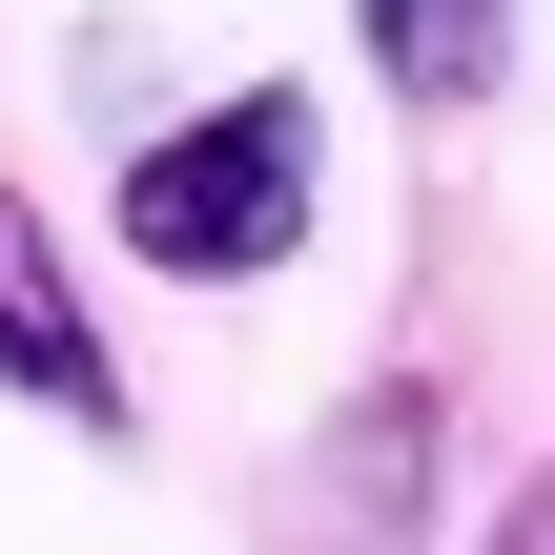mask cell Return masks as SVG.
I'll return each mask as SVG.
<instances>
[{
	"label": "cell",
	"instance_id": "obj_1",
	"mask_svg": "<svg viewBox=\"0 0 555 555\" xmlns=\"http://www.w3.org/2000/svg\"><path fill=\"white\" fill-rule=\"evenodd\" d=\"M309 185H330L309 82H227V103H185V124L103 185V227H124L165 288H247V268H288V247H309Z\"/></svg>",
	"mask_w": 555,
	"mask_h": 555
},
{
	"label": "cell",
	"instance_id": "obj_2",
	"mask_svg": "<svg viewBox=\"0 0 555 555\" xmlns=\"http://www.w3.org/2000/svg\"><path fill=\"white\" fill-rule=\"evenodd\" d=\"M0 391L62 412V433H124V350L82 330V288H62V247H41L21 185H0Z\"/></svg>",
	"mask_w": 555,
	"mask_h": 555
},
{
	"label": "cell",
	"instance_id": "obj_3",
	"mask_svg": "<svg viewBox=\"0 0 555 555\" xmlns=\"http://www.w3.org/2000/svg\"><path fill=\"white\" fill-rule=\"evenodd\" d=\"M371 82L391 103H494L515 82V0H371Z\"/></svg>",
	"mask_w": 555,
	"mask_h": 555
},
{
	"label": "cell",
	"instance_id": "obj_4",
	"mask_svg": "<svg viewBox=\"0 0 555 555\" xmlns=\"http://www.w3.org/2000/svg\"><path fill=\"white\" fill-rule=\"evenodd\" d=\"M494 555H555V474H535V515H515V535H494Z\"/></svg>",
	"mask_w": 555,
	"mask_h": 555
}]
</instances>
